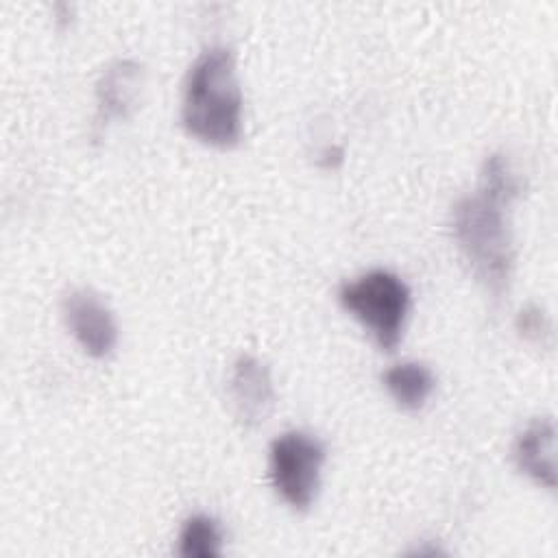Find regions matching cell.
Returning a JSON list of instances; mask_svg holds the SVG:
<instances>
[{
    "mask_svg": "<svg viewBox=\"0 0 558 558\" xmlns=\"http://www.w3.org/2000/svg\"><path fill=\"white\" fill-rule=\"evenodd\" d=\"M181 124L205 146L231 148L242 140V89L227 46L205 48L183 81Z\"/></svg>",
    "mask_w": 558,
    "mask_h": 558,
    "instance_id": "7a4b0ae2",
    "label": "cell"
},
{
    "mask_svg": "<svg viewBox=\"0 0 558 558\" xmlns=\"http://www.w3.org/2000/svg\"><path fill=\"white\" fill-rule=\"evenodd\" d=\"M325 464L323 442L303 429L279 434L268 449V475L275 493L294 510H307L320 488Z\"/></svg>",
    "mask_w": 558,
    "mask_h": 558,
    "instance_id": "277c9868",
    "label": "cell"
},
{
    "mask_svg": "<svg viewBox=\"0 0 558 558\" xmlns=\"http://www.w3.org/2000/svg\"><path fill=\"white\" fill-rule=\"evenodd\" d=\"M142 87V65L131 59H120L111 63L96 83V109L98 124H109L111 120H122L135 107Z\"/></svg>",
    "mask_w": 558,
    "mask_h": 558,
    "instance_id": "ba28073f",
    "label": "cell"
},
{
    "mask_svg": "<svg viewBox=\"0 0 558 558\" xmlns=\"http://www.w3.org/2000/svg\"><path fill=\"white\" fill-rule=\"evenodd\" d=\"M338 301L375 340V344L392 353L405 329L412 307V292L408 283L392 270L373 268L338 290Z\"/></svg>",
    "mask_w": 558,
    "mask_h": 558,
    "instance_id": "3957f363",
    "label": "cell"
},
{
    "mask_svg": "<svg viewBox=\"0 0 558 558\" xmlns=\"http://www.w3.org/2000/svg\"><path fill=\"white\" fill-rule=\"evenodd\" d=\"M523 183L504 153H493L480 170L475 192L458 198L451 227L458 248L477 281L493 294H501L512 275L514 246L508 209L521 194Z\"/></svg>",
    "mask_w": 558,
    "mask_h": 558,
    "instance_id": "6da1fadb",
    "label": "cell"
},
{
    "mask_svg": "<svg viewBox=\"0 0 558 558\" xmlns=\"http://www.w3.org/2000/svg\"><path fill=\"white\" fill-rule=\"evenodd\" d=\"M381 381L390 399L408 412L421 410L436 388V377L432 368L421 362L392 364L384 371Z\"/></svg>",
    "mask_w": 558,
    "mask_h": 558,
    "instance_id": "9c48e42d",
    "label": "cell"
},
{
    "mask_svg": "<svg viewBox=\"0 0 558 558\" xmlns=\"http://www.w3.org/2000/svg\"><path fill=\"white\" fill-rule=\"evenodd\" d=\"M222 527L209 514H192L183 521L177 538L181 558H216L222 556Z\"/></svg>",
    "mask_w": 558,
    "mask_h": 558,
    "instance_id": "30bf717a",
    "label": "cell"
},
{
    "mask_svg": "<svg viewBox=\"0 0 558 558\" xmlns=\"http://www.w3.org/2000/svg\"><path fill=\"white\" fill-rule=\"evenodd\" d=\"M514 466L534 484L556 488V423L551 416L532 418L512 442Z\"/></svg>",
    "mask_w": 558,
    "mask_h": 558,
    "instance_id": "52a82bcc",
    "label": "cell"
},
{
    "mask_svg": "<svg viewBox=\"0 0 558 558\" xmlns=\"http://www.w3.org/2000/svg\"><path fill=\"white\" fill-rule=\"evenodd\" d=\"M65 327L78 347L94 360L113 353L118 344V323L111 307L89 288L70 290L61 301Z\"/></svg>",
    "mask_w": 558,
    "mask_h": 558,
    "instance_id": "5b68a950",
    "label": "cell"
},
{
    "mask_svg": "<svg viewBox=\"0 0 558 558\" xmlns=\"http://www.w3.org/2000/svg\"><path fill=\"white\" fill-rule=\"evenodd\" d=\"M227 392L231 410L240 425H262L275 405V386L270 368L255 355H240L229 371Z\"/></svg>",
    "mask_w": 558,
    "mask_h": 558,
    "instance_id": "8992f818",
    "label": "cell"
},
{
    "mask_svg": "<svg viewBox=\"0 0 558 558\" xmlns=\"http://www.w3.org/2000/svg\"><path fill=\"white\" fill-rule=\"evenodd\" d=\"M514 327H517V331H519L525 340H530V342H534V344H541V347L549 344V342H551V336H554V331H551V320H549V316H547L538 305H525V307L517 314Z\"/></svg>",
    "mask_w": 558,
    "mask_h": 558,
    "instance_id": "8fae6325",
    "label": "cell"
}]
</instances>
